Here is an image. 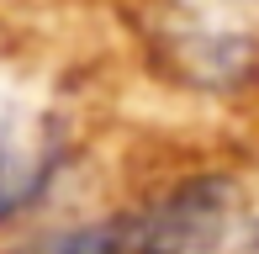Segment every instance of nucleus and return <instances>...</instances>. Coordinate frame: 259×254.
I'll return each mask as SVG.
<instances>
[{"instance_id":"obj_1","label":"nucleus","mask_w":259,"mask_h":254,"mask_svg":"<svg viewBox=\"0 0 259 254\" xmlns=\"http://www.w3.org/2000/svg\"><path fill=\"white\" fill-rule=\"evenodd\" d=\"M233 206L228 180H185L138 217H127V238L133 254H196L222 233Z\"/></svg>"},{"instance_id":"obj_2","label":"nucleus","mask_w":259,"mask_h":254,"mask_svg":"<svg viewBox=\"0 0 259 254\" xmlns=\"http://www.w3.org/2000/svg\"><path fill=\"white\" fill-rule=\"evenodd\" d=\"M48 159L32 154L27 143H21L16 133H11L6 122H0V223L6 217H16L21 206L32 201V196L42 191V180H48Z\"/></svg>"},{"instance_id":"obj_3","label":"nucleus","mask_w":259,"mask_h":254,"mask_svg":"<svg viewBox=\"0 0 259 254\" xmlns=\"http://www.w3.org/2000/svg\"><path fill=\"white\" fill-rule=\"evenodd\" d=\"M21 254H133V238H127V223H90V228L48 233Z\"/></svg>"}]
</instances>
